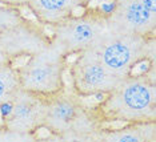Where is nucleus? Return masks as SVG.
Returning <instances> with one entry per match:
<instances>
[{
	"label": "nucleus",
	"instance_id": "obj_1",
	"mask_svg": "<svg viewBox=\"0 0 156 142\" xmlns=\"http://www.w3.org/2000/svg\"><path fill=\"white\" fill-rule=\"evenodd\" d=\"M104 125L156 120L155 65L143 73H129L92 105Z\"/></svg>",
	"mask_w": 156,
	"mask_h": 142
},
{
	"label": "nucleus",
	"instance_id": "obj_2",
	"mask_svg": "<svg viewBox=\"0 0 156 142\" xmlns=\"http://www.w3.org/2000/svg\"><path fill=\"white\" fill-rule=\"evenodd\" d=\"M104 126L94 106L72 90L66 89L45 98L43 129L51 138L60 141H95L98 132Z\"/></svg>",
	"mask_w": 156,
	"mask_h": 142
},
{
	"label": "nucleus",
	"instance_id": "obj_3",
	"mask_svg": "<svg viewBox=\"0 0 156 142\" xmlns=\"http://www.w3.org/2000/svg\"><path fill=\"white\" fill-rule=\"evenodd\" d=\"M68 57L62 45L52 39L44 49L30 56L17 68L20 88L44 98L66 90L64 74L68 68Z\"/></svg>",
	"mask_w": 156,
	"mask_h": 142
},
{
	"label": "nucleus",
	"instance_id": "obj_4",
	"mask_svg": "<svg viewBox=\"0 0 156 142\" xmlns=\"http://www.w3.org/2000/svg\"><path fill=\"white\" fill-rule=\"evenodd\" d=\"M112 72L127 76L143 61H155V36H143L108 29L94 48Z\"/></svg>",
	"mask_w": 156,
	"mask_h": 142
},
{
	"label": "nucleus",
	"instance_id": "obj_5",
	"mask_svg": "<svg viewBox=\"0 0 156 142\" xmlns=\"http://www.w3.org/2000/svg\"><path fill=\"white\" fill-rule=\"evenodd\" d=\"M109 9V8H108ZM108 9L86 8L81 15H71L51 27L52 39L62 45L68 56L92 49L107 31Z\"/></svg>",
	"mask_w": 156,
	"mask_h": 142
},
{
	"label": "nucleus",
	"instance_id": "obj_6",
	"mask_svg": "<svg viewBox=\"0 0 156 142\" xmlns=\"http://www.w3.org/2000/svg\"><path fill=\"white\" fill-rule=\"evenodd\" d=\"M75 56L67 69L72 85L71 90L81 98L108 93L126 77L108 69L94 49L79 52Z\"/></svg>",
	"mask_w": 156,
	"mask_h": 142
},
{
	"label": "nucleus",
	"instance_id": "obj_7",
	"mask_svg": "<svg viewBox=\"0 0 156 142\" xmlns=\"http://www.w3.org/2000/svg\"><path fill=\"white\" fill-rule=\"evenodd\" d=\"M3 116L5 140H36V133L43 129L45 98L20 88L13 100L7 104Z\"/></svg>",
	"mask_w": 156,
	"mask_h": 142
},
{
	"label": "nucleus",
	"instance_id": "obj_8",
	"mask_svg": "<svg viewBox=\"0 0 156 142\" xmlns=\"http://www.w3.org/2000/svg\"><path fill=\"white\" fill-rule=\"evenodd\" d=\"M51 40L52 36L43 24L24 17L16 25L0 33V49L7 60L13 63L20 57H30L40 52Z\"/></svg>",
	"mask_w": 156,
	"mask_h": 142
},
{
	"label": "nucleus",
	"instance_id": "obj_9",
	"mask_svg": "<svg viewBox=\"0 0 156 142\" xmlns=\"http://www.w3.org/2000/svg\"><path fill=\"white\" fill-rule=\"evenodd\" d=\"M107 28L112 31L155 36L156 13H152L140 0H111Z\"/></svg>",
	"mask_w": 156,
	"mask_h": 142
},
{
	"label": "nucleus",
	"instance_id": "obj_10",
	"mask_svg": "<svg viewBox=\"0 0 156 142\" xmlns=\"http://www.w3.org/2000/svg\"><path fill=\"white\" fill-rule=\"evenodd\" d=\"M95 141L109 142H155L156 141V120L155 121L127 122L123 126L108 127L104 125L96 134Z\"/></svg>",
	"mask_w": 156,
	"mask_h": 142
},
{
	"label": "nucleus",
	"instance_id": "obj_11",
	"mask_svg": "<svg viewBox=\"0 0 156 142\" xmlns=\"http://www.w3.org/2000/svg\"><path fill=\"white\" fill-rule=\"evenodd\" d=\"M27 7L39 23L49 27L73 15L77 9L72 0H30Z\"/></svg>",
	"mask_w": 156,
	"mask_h": 142
},
{
	"label": "nucleus",
	"instance_id": "obj_12",
	"mask_svg": "<svg viewBox=\"0 0 156 142\" xmlns=\"http://www.w3.org/2000/svg\"><path fill=\"white\" fill-rule=\"evenodd\" d=\"M20 89L17 68L12 61L0 63V108L9 104Z\"/></svg>",
	"mask_w": 156,
	"mask_h": 142
},
{
	"label": "nucleus",
	"instance_id": "obj_13",
	"mask_svg": "<svg viewBox=\"0 0 156 142\" xmlns=\"http://www.w3.org/2000/svg\"><path fill=\"white\" fill-rule=\"evenodd\" d=\"M24 17L26 16L22 13V9L17 7L2 5L0 7V33L16 25Z\"/></svg>",
	"mask_w": 156,
	"mask_h": 142
},
{
	"label": "nucleus",
	"instance_id": "obj_14",
	"mask_svg": "<svg viewBox=\"0 0 156 142\" xmlns=\"http://www.w3.org/2000/svg\"><path fill=\"white\" fill-rule=\"evenodd\" d=\"M28 3H30V0H0V4H2V5L17 7V8H22V7H27Z\"/></svg>",
	"mask_w": 156,
	"mask_h": 142
},
{
	"label": "nucleus",
	"instance_id": "obj_15",
	"mask_svg": "<svg viewBox=\"0 0 156 142\" xmlns=\"http://www.w3.org/2000/svg\"><path fill=\"white\" fill-rule=\"evenodd\" d=\"M143 5L152 13H156V0H140Z\"/></svg>",
	"mask_w": 156,
	"mask_h": 142
},
{
	"label": "nucleus",
	"instance_id": "obj_16",
	"mask_svg": "<svg viewBox=\"0 0 156 142\" xmlns=\"http://www.w3.org/2000/svg\"><path fill=\"white\" fill-rule=\"evenodd\" d=\"M72 2L75 3V5L77 8H87V7L91 4L92 0H72Z\"/></svg>",
	"mask_w": 156,
	"mask_h": 142
},
{
	"label": "nucleus",
	"instance_id": "obj_17",
	"mask_svg": "<svg viewBox=\"0 0 156 142\" xmlns=\"http://www.w3.org/2000/svg\"><path fill=\"white\" fill-rule=\"evenodd\" d=\"M5 138V129L3 126V123H0V141H4Z\"/></svg>",
	"mask_w": 156,
	"mask_h": 142
},
{
	"label": "nucleus",
	"instance_id": "obj_18",
	"mask_svg": "<svg viewBox=\"0 0 156 142\" xmlns=\"http://www.w3.org/2000/svg\"><path fill=\"white\" fill-rule=\"evenodd\" d=\"M2 61H9V60H7V59H5V56L3 55L2 49H0V63H2Z\"/></svg>",
	"mask_w": 156,
	"mask_h": 142
}]
</instances>
